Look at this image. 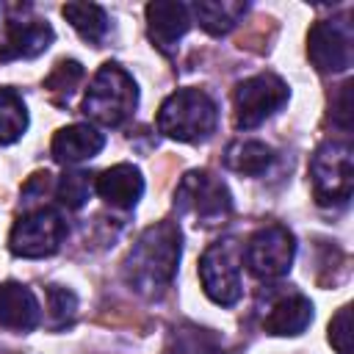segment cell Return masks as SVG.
Here are the masks:
<instances>
[{
    "mask_svg": "<svg viewBox=\"0 0 354 354\" xmlns=\"http://www.w3.org/2000/svg\"><path fill=\"white\" fill-rule=\"evenodd\" d=\"M180 263V227L174 221H158L141 232L124 260V282L147 296L166 293Z\"/></svg>",
    "mask_w": 354,
    "mask_h": 354,
    "instance_id": "cell-1",
    "label": "cell"
},
{
    "mask_svg": "<svg viewBox=\"0 0 354 354\" xmlns=\"http://www.w3.org/2000/svg\"><path fill=\"white\" fill-rule=\"evenodd\" d=\"M138 105L136 80L119 64H102L83 97V113L105 127L124 124Z\"/></svg>",
    "mask_w": 354,
    "mask_h": 354,
    "instance_id": "cell-2",
    "label": "cell"
},
{
    "mask_svg": "<svg viewBox=\"0 0 354 354\" xmlns=\"http://www.w3.org/2000/svg\"><path fill=\"white\" fill-rule=\"evenodd\" d=\"M218 124V108L202 88H177L158 111V130L174 141H202Z\"/></svg>",
    "mask_w": 354,
    "mask_h": 354,
    "instance_id": "cell-3",
    "label": "cell"
},
{
    "mask_svg": "<svg viewBox=\"0 0 354 354\" xmlns=\"http://www.w3.org/2000/svg\"><path fill=\"white\" fill-rule=\"evenodd\" d=\"M53 44V28L28 3H0V61L36 58Z\"/></svg>",
    "mask_w": 354,
    "mask_h": 354,
    "instance_id": "cell-4",
    "label": "cell"
},
{
    "mask_svg": "<svg viewBox=\"0 0 354 354\" xmlns=\"http://www.w3.org/2000/svg\"><path fill=\"white\" fill-rule=\"evenodd\" d=\"M310 180L318 205H346L354 188L351 144L348 141L321 144L310 160Z\"/></svg>",
    "mask_w": 354,
    "mask_h": 354,
    "instance_id": "cell-5",
    "label": "cell"
},
{
    "mask_svg": "<svg viewBox=\"0 0 354 354\" xmlns=\"http://www.w3.org/2000/svg\"><path fill=\"white\" fill-rule=\"evenodd\" d=\"M174 205L180 213H188L202 224H218L232 210L227 185L210 171H188L177 185Z\"/></svg>",
    "mask_w": 354,
    "mask_h": 354,
    "instance_id": "cell-6",
    "label": "cell"
},
{
    "mask_svg": "<svg viewBox=\"0 0 354 354\" xmlns=\"http://www.w3.org/2000/svg\"><path fill=\"white\" fill-rule=\"evenodd\" d=\"M288 97H290V91H288L285 80L271 75V72L241 80L235 86V94H232V100H235V124L243 127V130L257 127L271 113H277L288 102Z\"/></svg>",
    "mask_w": 354,
    "mask_h": 354,
    "instance_id": "cell-7",
    "label": "cell"
},
{
    "mask_svg": "<svg viewBox=\"0 0 354 354\" xmlns=\"http://www.w3.org/2000/svg\"><path fill=\"white\" fill-rule=\"evenodd\" d=\"M293 254H296V241L288 232V227L266 224L249 238L243 260L257 279H279L290 271Z\"/></svg>",
    "mask_w": 354,
    "mask_h": 354,
    "instance_id": "cell-8",
    "label": "cell"
},
{
    "mask_svg": "<svg viewBox=\"0 0 354 354\" xmlns=\"http://www.w3.org/2000/svg\"><path fill=\"white\" fill-rule=\"evenodd\" d=\"M66 238V221L58 210L39 207L28 216L17 218L8 246L17 257H47L58 252L61 241Z\"/></svg>",
    "mask_w": 354,
    "mask_h": 354,
    "instance_id": "cell-9",
    "label": "cell"
},
{
    "mask_svg": "<svg viewBox=\"0 0 354 354\" xmlns=\"http://www.w3.org/2000/svg\"><path fill=\"white\" fill-rule=\"evenodd\" d=\"M307 55L318 72H346L354 58V30L348 17L315 22L307 36Z\"/></svg>",
    "mask_w": 354,
    "mask_h": 354,
    "instance_id": "cell-10",
    "label": "cell"
},
{
    "mask_svg": "<svg viewBox=\"0 0 354 354\" xmlns=\"http://www.w3.org/2000/svg\"><path fill=\"white\" fill-rule=\"evenodd\" d=\"M199 279L205 293L221 307H232L241 299V266L232 241H218L205 249L199 260Z\"/></svg>",
    "mask_w": 354,
    "mask_h": 354,
    "instance_id": "cell-11",
    "label": "cell"
},
{
    "mask_svg": "<svg viewBox=\"0 0 354 354\" xmlns=\"http://www.w3.org/2000/svg\"><path fill=\"white\" fill-rule=\"evenodd\" d=\"M188 28H191V8L185 3L158 0L147 6V33H149V41L163 55L177 53V41L188 33Z\"/></svg>",
    "mask_w": 354,
    "mask_h": 354,
    "instance_id": "cell-12",
    "label": "cell"
},
{
    "mask_svg": "<svg viewBox=\"0 0 354 354\" xmlns=\"http://www.w3.org/2000/svg\"><path fill=\"white\" fill-rule=\"evenodd\" d=\"M94 188H97V194H100L108 205L122 207V210H130V207H136V202H138L141 194H144V177H141V171H138L136 166H130V163H116V166L105 169V171L97 177Z\"/></svg>",
    "mask_w": 354,
    "mask_h": 354,
    "instance_id": "cell-13",
    "label": "cell"
},
{
    "mask_svg": "<svg viewBox=\"0 0 354 354\" xmlns=\"http://www.w3.org/2000/svg\"><path fill=\"white\" fill-rule=\"evenodd\" d=\"M102 147H105V138L91 124H69L53 136L50 152L58 163L69 166V163H80V160L94 158Z\"/></svg>",
    "mask_w": 354,
    "mask_h": 354,
    "instance_id": "cell-14",
    "label": "cell"
},
{
    "mask_svg": "<svg viewBox=\"0 0 354 354\" xmlns=\"http://www.w3.org/2000/svg\"><path fill=\"white\" fill-rule=\"evenodd\" d=\"M39 324V301L30 288L19 282L0 285V326L14 332H30Z\"/></svg>",
    "mask_w": 354,
    "mask_h": 354,
    "instance_id": "cell-15",
    "label": "cell"
},
{
    "mask_svg": "<svg viewBox=\"0 0 354 354\" xmlns=\"http://www.w3.org/2000/svg\"><path fill=\"white\" fill-rule=\"evenodd\" d=\"M313 321V304L301 293H288L271 304L263 318V329L268 335H301Z\"/></svg>",
    "mask_w": 354,
    "mask_h": 354,
    "instance_id": "cell-16",
    "label": "cell"
},
{
    "mask_svg": "<svg viewBox=\"0 0 354 354\" xmlns=\"http://www.w3.org/2000/svg\"><path fill=\"white\" fill-rule=\"evenodd\" d=\"M191 14L199 19V25L213 33V36H224L230 33L241 17L246 14V3H235V0H199L191 6Z\"/></svg>",
    "mask_w": 354,
    "mask_h": 354,
    "instance_id": "cell-17",
    "label": "cell"
},
{
    "mask_svg": "<svg viewBox=\"0 0 354 354\" xmlns=\"http://www.w3.org/2000/svg\"><path fill=\"white\" fill-rule=\"evenodd\" d=\"M274 160V149L263 141H235L230 144L227 155H224V163L238 171V174H263Z\"/></svg>",
    "mask_w": 354,
    "mask_h": 354,
    "instance_id": "cell-18",
    "label": "cell"
},
{
    "mask_svg": "<svg viewBox=\"0 0 354 354\" xmlns=\"http://www.w3.org/2000/svg\"><path fill=\"white\" fill-rule=\"evenodd\" d=\"M64 17L72 22V28L91 44H100L108 33V14L97 3H66Z\"/></svg>",
    "mask_w": 354,
    "mask_h": 354,
    "instance_id": "cell-19",
    "label": "cell"
},
{
    "mask_svg": "<svg viewBox=\"0 0 354 354\" xmlns=\"http://www.w3.org/2000/svg\"><path fill=\"white\" fill-rule=\"evenodd\" d=\"M28 130V111L14 88H0V144H14Z\"/></svg>",
    "mask_w": 354,
    "mask_h": 354,
    "instance_id": "cell-20",
    "label": "cell"
},
{
    "mask_svg": "<svg viewBox=\"0 0 354 354\" xmlns=\"http://www.w3.org/2000/svg\"><path fill=\"white\" fill-rule=\"evenodd\" d=\"M91 191H94V180L86 171H64L55 185L58 202L69 210H80L91 199Z\"/></svg>",
    "mask_w": 354,
    "mask_h": 354,
    "instance_id": "cell-21",
    "label": "cell"
},
{
    "mask_svg": "<svg viewBox=\"0 0 354 354\" xmlns=\"http://www.w3.org/2000/svg\"><path fill=\"white\" fill-rule=\"evenodd\" d=\"M83 80V66L77 61H58L55 69L50 72V77L44 80V88L58 100L66 102L72 97V91L77 88V83Z\"/></svg>",
    "mask_w": 354,
    "mask_h": 354,
    "instance_id": "cell-22",
    "label": "cell"
},
{
    "mask_svg": "<svg viewBox=\"0 0 354 354\" xmlns=\"http://www.w3.org/2000/svg\"><path fill=\"white\" fill-rule=\"evenodd\" d=\"M47 313H50V324L58 329V326H66L75 313H77V299L72 290L61 288V285H50L47 288Z\"/></svg>",
    "mask_w": 354,
    "mask_h": 354,
    "instance_id": "cell-23",
    "label": "cell"
},
{
    "mask_svg": "<svg viewBox=\"0 0 354 354\" xmlns=\"http://www.w3.org/2000/svg\"><path fill=\"white\" fill-rule=\"evenodd\" d=\"M329 343L337 354H351V307H340L329 324Z\"/></svg>",
    "mask_w": 354,
    "mask_h": 354,
    "instance_id": "cell-24",
    "label": "cell"
},
{
    "mask_svg": "<svg viewBox=\"0 0 354 354\" xmlns=\"http://www.w3.org/2000/svg\"><path fill=\"white\" fill-rule=\"evenodd\" d=\"M332 119L343 130L351 127V83H343L337 91V100H332Z\"/></svg>",
    "mask_w": 354,
    "mask_h": 354,
    "instance_id": "cell-25",
    "label": "cell"
}]
</instances>
